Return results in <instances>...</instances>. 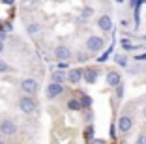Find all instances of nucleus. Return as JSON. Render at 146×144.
I'll return each mask as SVG.
<instances>
[{
  "instance_id": "obj_4",
  "label": "nucleus",
  "mask_w": 146,
  "mask_h": 144,
  "mask_svg": "<svg viewBox=\"0 0 146 144\" xmlns=\"http://www.w3.org/2000/svg\"><path fill=\"white\" fill-rule=\"evenodd\" d=\"M21 90H23V94H26V96H34V94H38L39 84H38L36 79H23L21 81Z\"/></svg>"
},
{
  "instance_id": "obj_21",
  "label": "nucleus",
  "mask_w": 146,
  "mask_h": 144,
  "mask_svg": "<svg viewBox=\"0 0 146 144\" xmlns=\"http://www.w3.org/2000/svg\"><path fill=\"white\" fill-rule=\"evenodd\" d=\"M135 144H146V135H141V137L137 139V142H135Z\"/></svg>"
},
{
  "instance_id": "obj_7",
  "label": "nucleus",
  "mask_w": 146,
  "mask_h": 144,
  "mask_svg": "<svg viewBox=\"0 0 146 144\" xmlns=\"http://www.w3.org/2000/svg\"><path fill=\"white\" fill-rule=\"evenodd\" d=\"M54 56H56V60H60V62H66V60L71 58V51H69L66 45H58V47L54 49Z\"/></svg>"
},
{
  "instance_id": "obj_12",
  "label": "nucleus",
  "mask_w": 146,
  "mask_h": 144,
  "mask_svg": "<svg viewBox=\"0 0 146 144\" xmlns=\"http://www.w3.org/2000/svg\"><path fill=\"white\" fill-rule=\"evenodd\" d=\"M68 109H69V110H75V112H77V110H81V109H82L81 99H79V98H71V99L68 101Z\"/></svg>"
},
{
  "instance_id": "obj_2",
  "label": "nucleus",
  "mask_w": 146,
  "mask_h": 144,
  "mask_svg": "<svg viewBox=\"0 0 146 144\" xmlns=\"http://www.w3.org/2000/svg\"><path fill=\"white\" fill-rule=\"evenodd\" d=\"M0 133L4 137H13L15 133H17V123H15V120H9V118H6V120H2L0 122Z\"/></svg>"
},
{
  "instance_id": "obj_24",
  "label": "nucleus",
  "mask_w": 146,
  "mask_h": 144,
  "mask_svg": "<svg viewBox=\"0 0 146 144\" xmlns=\"http://www.w3.org/2000/svg\"><path fill=\"white\" fill-rule=\"evenodd\" d=\"M4 39H6V34H4V32H0V41H4Z\"/></svg>"
},
{
  "instance_id": "obj_22",
  "label": "nucleus",
  "mask_w": 146,
  "mask_h": 144,
  "mask_svg": "<svg viewBox=\"0 0 146 144\" xmlns=\"http://www.w3.org/2000/svg\"><path fill=\"white\" fill-rule=\"evenodd\" d=\"M90 142H92V144H107V142H105L103 139H92Z\"/></svg>"
},
{
  "instance_id": "obj_28",
  "label": "nucleus",
  "mask_w": 146,
  "mask_h": 144,
  "mask_svg": "<svg viewBox=\"0 0 146 144\" xmlns=\"http://www.w3.org/2000/svg\"><path fill=\"white\" fill-rule=\"evenodd\" d=\"M116 2H118V4H120V2H124V0H116Z\"/></svg>"
},
{
  "instance_id": "obj_11",
  "label": "nucleus",
  "mask_w": 146,
  "mask_h": 144,
  "mask_svg": "<svg viewBox=\"0 0 146 144\" xmlns=\"http://www.w3.org/2000/svg\"><path fill=\"white\" fill-rule=\"evenodd\" d=\"M82 69H79V68H75V69H71V71L68 73V81L69 82H73V84H75V82H79L82 79Z\"/></svg>"
},
{
  "instance_id": "obj_1",
  "label": "nucleus",
  "mask_w": 146,
  "mask_h": 144,
  "mask_svg": "<svg viewBox=\"0 0 146 144\" xmlns=\"http://www.w3.org/2000/svg\"><path fill=\"white\" fill-rule=\"evenodd\" d=\"M19 109L25 112V114H32L36 109H38V103H36L34 96H23L21 99H19Z\"/></svg>"
},
{
  "instance_id": "obj_17",
  "label": "nucleus",
  "mask_w": 146,
  "mask_h": 144,
  "mask_svg": "<svg viewBox=\"0 0 146 144\" xmlns=\"http://www.w3.org/2000/svg\"><path fill=\"white\" fill-rule=\"evenodd\" d=\"M92 13H94V9H92V8H84V9L81 11V19H88Z\"/></svg>"
},
{
  "instance_id": "obj_23",
  "label": "nucleus",
  "mask_w": 146,
  "mask_h": 144,
  "mask_svg": "<svg viewBox=\"0 0 146 144\" xmlns=\"http://www.w3.org/2000/svg\"><path fill=\"white\" fill-rule=\"evenodd\" d=\"M15 0H2V4H6V6H9V4H13Z\"/></svg>"
},
{
  "instance_id": "obj_8",
  "label": "nucleus",
  "mask_w": 146,
  "mask_h": 144,
  "mask_svg": "<svg viewBox=\"0 0 146 144\" xmlns=\"http://www.w3.org/2000/svg\"><path fill=\"white\" fill-rule=\"evenodd\" d=\"M98 77H99V71L96 68H88V69H84V73H82V79H84L88 84H94V82L98 81Z\"/></svg>"
},
{
  "instance_id": "obj_5",
  "label": "nucleus",
  "mask_w": 146,
  "mask_h": 144,
  "mask_svg": "<svg viewBox=\"0 0 146 144\" xmlns=\"http://www.w3.org/2000/svg\"><path fill=\"white\" fill-rule=\"evenodd\" d=\"M116 125H118V131L120 133H129L133 129V118L127 114H122L118 118V122H116Z\"/></svg>"
},
{
  "instance_id": "obj_18",
  "label": "nucleus",
  "mask_w": 146,
  "mask_h": 144,
  "mask_svg": "<svg viewBox=\"0 0 146 144\" xmlns=\"http://www.w3.org/2000/svg\"><path fill=\"white\" fill-rule=\"evenodd\" d=\"M6 71H9V66L2 58H0V73H6Z\"/></svg>"
},
{
  "instance_id": "obj_16",
  "label": "nucleus",
  "mask_w": 146,
  "mask_h": 144,
  "mask_svg": "<svg viewBox=\"0 0 146 144\" xmlns=\"http://www.w3.org/2000/svg\"><path fill=\"white\" fill-rule=\"evenodd\" d=\"M81 103H82V109H84V107H90L92 105V99L88 98L86 94H82V96H81Z\"/></svg>"
},
{
  "instance_id": "obj_13",
  "label": "nucleus",
  "mask_w": 146,
  "mask_h": 144,
  "mask_svg": "<svg viewBox=\"0 0 146 144\" xmlns=\"http://www.w3.org/2000/svg\"><path fill=\"white\" fill-rule=\"evenodd\" d=\"M26 28H28V34H32V36H36L39 32V30H41V26L38 25V23H30V25L26 26Z\"/></svg>"
},
{
  "instance_id": "obj_27",
  "label": "nucleus",
  "mask_w": 146,
  "mask_h": 144,
  "mask_svg": "<svg viewBox=\"0 0 146 144\" xmlns=\"http://www.w3.org/2000/svg\"><path fill=\"white\" fill-rule=\"evenodd\" d=\"M4 51V41H0V52Z\"/></svg>"
},
{
  "instance_id": "obj_14",
  "label": "nucleus",
  "mask_w": 146,
  "mask_h": 144,
  "mask_svg": "<svg viewBox=\"0 0 146 144\" xmlns=\"http://www.w3.org/2000/svg\"><path fill=\"white\" fill-rule=\"evenodd\" d=\"M114 60H116V64H120L122 68H127V58H125L124 54H116Z\"/></svg>"
},
{
  "instance_id": "obj_26",
  "label": "nucleus",
  "mask_w": 146,
  "mask_h": 144,
  "mask_svg": "<svg viewBox=\"0 0 146 144\" xmlns=\"http://www.w3.org/2000/svg\"><path fill=\"white\" fill-rule=\"evenodd\" d=\"M142 116H144V118H146V105L142 107Z\"/></svg>"
},
{
  "instance_id": "obj_15",
  "label": "nucleus",
  "mask_w": 146,
  "mask_h": 144,
  "mask_svg": "<svg viewBox=\"0 0 146 144\" xmlns=\"http://www.w3.org/2000/svg\"><path fill=\"white\" fill-rule=\"evenodd\" d=\"M64 81H66V77H64V73H60V71H56L54 75H52V82H60V84H62V82H64Z\"/></svg>"
},
{
  "instance_id": "obj_19",
  "label": "nucleus",
  "mask_w": 146,
  "mask_h": 144,
  "mask_svg": "<svg viewBox=\"0 0 146 144\" xmlns=\"http://www.w3.org/2000/svg\"><path fill=\"white\" fill-rule=\"evenodd\" d=\"M122 96H124V86H122V84H118V86H116V98H118V99H122Z\"/></svg>"
},
{
  "instance_id": "obj_3",
  "label": "nucleus",
  "mask_w": 146,
  "mask_h": 144,
  "mask_svg": "<svg viewBox=\"0 0 146 144\" xmlns=\"http://www.w3.org/2000/svg\"><path fill=\"white\" fill-rule=\"evenodd\" d=\"M86 51H90V52H99L101 49H103L105 41L103 38H99V36H90V38L86 39Z\"/></svg>"
},
{
  "instance_id": "obj_10",
  "label": "nucleus",
  "mask_w": 146,
  "mask_h": 144,
  "mask_svg": "<svg viewBox=\"0 0 146 144\" xmlns=\"http://www.w3.org/2000/svg\"><path fill=\"white\" fill-rule=\"evenodd\" d=\"M98 26L103 30V32H111L112 30V19L109 17V15H101V17L98 19Z\"/></svg>"
},
{
  "instance_id": "obj_25",
  "label": "nucleus",
  "mask_w": 146,
  "mask_h": 144,
  "mask_svg": "<svg viewBox=\"0 0 146 144\" xmlns=\"http://www.w3.org/2000/svg\"><path fill=\"white\" fill-rule=\"evenodd\" d=\"M137 60H146V54H141V56H137Z\"/></svg>"
},
{
  "instance_id": "obj_6",
  "label": "nucleus",
  "mask_w": 146,
  "mask_h": 144,
  "mask_svg": "<svg viewBox=\"0 0 146 144\" xmlns=\"http://www.w3.org/2000/svg\"><path fill=\"white\" fill-rule=\"evenodd\" d=\"M60 94H64V86H62L60 82H51V84L47 86V90H45L47 99H56Z\"/></svg>"
},
{
  "instance_id": "obj_20",
  "label": "nucleus",
  "mask_w": 146,
  "mask_h": 144,
  "mask_svg": "<svg viewBox=\"0 0 146 144\" xmlns=\"http://www.w3.org/2000/svg\"><path fill=\"white\" fill-rule=\"evenodd\" d=\"M92 133H94V127H88V129H86V139H88V140H92V139H94V135H92Z\"/></svg>"
},
{
  "instance_id": "obj_9",
  "label": "nucleus",
  "mask_w": 146,
  "mask_h": 144,
  "mask_svg": "<svg viewBox=\"0 0 146 144\" xmlns=\"http://www.w3.org/2000/svg\"><path fill=\"white\" fill-rule=\"evenodd\" d=\"M105 81H107V84L111 86V88H116L118 84H122V77H120V73H118V71H109Z\"/></svg>"
}]
</instances>
